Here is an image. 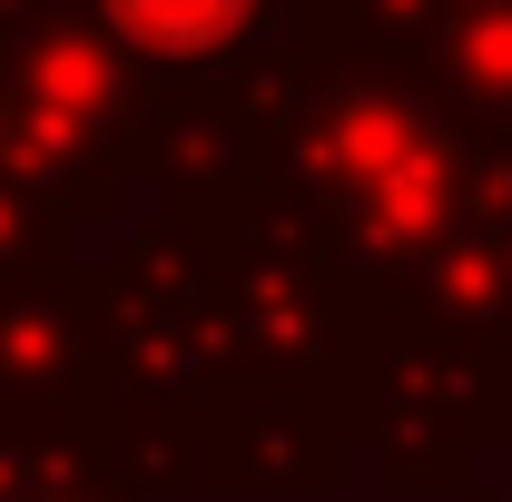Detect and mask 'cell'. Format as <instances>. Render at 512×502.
<instances>
[{"mask_svg":"<svg viewBox=\"0 0 512 502\" xmlns=\"http://www.w3.org/2000/svg\"><path fill=\"white\" fill-rule=\"evenodd\" d=\"M99 10V30L138 50V60H217V50H237L256 20V0H89Z\"/></svg>","mask_w":512,"mask_h":502,"instance_id":"cell-1","label":"cell"},{"mask_svg":"<svg viewBox=\"0 0 512 502\" xmlns=\"http://www.w3.org/2000/svg\"><path fill=\"white\" fill-rule=\"evenodd\" d=\"M99 99H109V50H99L89 30H60V40L30 50V69H20V109H30L40 138H69Z\"/></svg>","mask_w":512,"mask_h":502,"instance_id":"cell-2","label":"cell"},{"mask_svg":"<svg viewBox=\"0 0 512 502\" xmlns=\"http://www.w3.org/2000/svg\"><path fill=\"white\" fill-rule=\"evenodd\" d=\"M463 69H473V89H493V99H512V10L473 30V50H463Z\"/></svg>","mask_w":512,"mask_h":502,"instance_id":"cell-3","label":"cell"}]
</instances>
